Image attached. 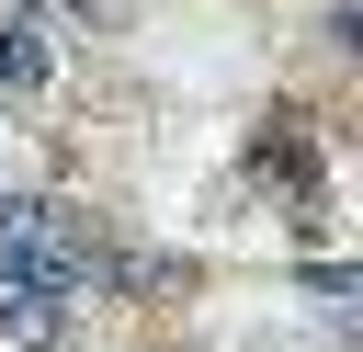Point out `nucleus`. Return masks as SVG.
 Returning a JSON list of instances; mask_svg holds the SVG:
<instances>
[{
	"mask_svg": "<svg viewBox=\"0 0 363 352\" xmlns=\"http://www.w3.org/2000/svg\"><path fill=\"white\" fill-rule=\"evenodd\" d=\"M102 273V227L57 193H0V295H79Z\"/></svg>",
	"mask_w": 363,
	"mask_h": 352,
	"instance_id": "1",
	"label": "nucleus"
},
{
	"mask_svg": "<svg viewBox=\"0 0 363 352\" xmlns=\"http://www.w3.org/2000/svg\"><path fill=\"white\" fill-rule=\"evenodd\" d=\"M45 79H57L45 23H11V11H0V91H45Z\"/></svg>",
	"mask_w": 363,
	"mask_h": 352,
	"instance_id": "2",
	"label": "nucleus"
},
{
	"mask_svg": "<svg viewBox=\"0 0 363 352\" xmlns=\"http://www.w3.org/2000/svg\"><path fill=\"white\" fill-rule=\"evenodd\" d=\"M0 341H23V352L68 341V295H0Z\"/></svg>",
	"mask_w": 363,
	"mask_h": 352,
	"instance_id": "3",
	"label": "nucleus"
},
{
	"mask_svg": "<svg viewBox=\"0 0 363 352\" xmlns=\"http://www.w3.org/2000/svg\"><path fill=\"white\" fill-rule=\"evenodd\" d=\"M57 11H68V23H91V34H125V11H136V0H57Z\"/></svg>",
	"mask_w": 363,
	"mask_h": 352,
	"instance_id": "4",
	"label": "nucleus"
}]
</instances>
